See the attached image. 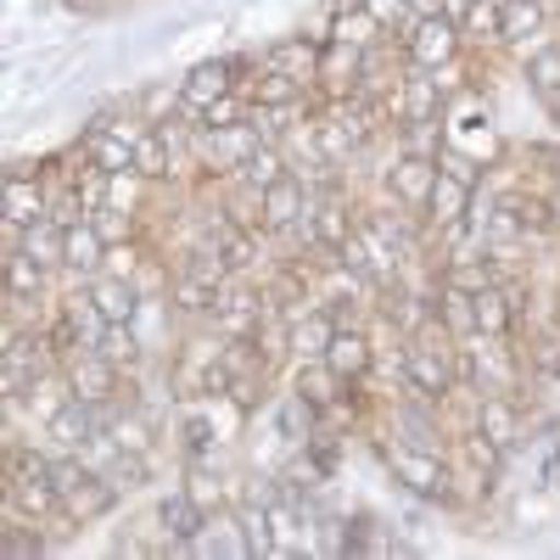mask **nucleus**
<instances>
[{
  "mask_svg": "<svg viewBox=\"0 0 560 560\" xmlns=\"http://www.w3.org/2000/svg\"><path fill=\"white\" fill-rule=\"evenodd\" d=\"M376 454H382V465H387V477H393L409 499L448 504V493H454V465H448V454L415 448V443H404V438H393V432H382V427H376Z\"/></svg>",
  "mask_w": 560,
  "mask_h": 560,
  "instance_id": "f257e3e1",
  "label": "nucleus"
},
{
  "mask_svg": "<svg viewBox=\"0 0 560 560\" xmlns=\"http://www.w3.org/2000/svg\"><path fill=\"white\" fill-rule=\"evenodd\" d=\"M522 370H527V353L516 348V337H488V331L459 337V382L465 387L522 393Z\"/></svg>",
  "mask_w": 560,
  "mask_h": 560,
  "instance_id": "f03ea898",
  "label": "nucleus"
},
{
  "mask_svg": "<svg viewBox=\"0 0 560 560\" xmlns=\"http://www.w3.org/2000/svg\"><path fill=\"white\" fill-rule=\"evenodd\" d=\"M398 51H404L409 68L438 73V68H448V62L465 57V34H459V23H454L448 12H438V18H415V23L398 34Z\"/></svg>",
  "mask_w": 560,
  "mask_h": 560,
  "instance_id": "7ed1b4c3",
  "label": "nucleus"
},
{
  "mask_svg": "<svg viewBox=\"0 0 560 560\" xmlns=\"http://www.w3.org/2000/svg\"><path fill=\"white\" fill-rule=\"evenodd\" d=\"M219 348H224V337L213 331H191L179 342V353H174V364H168V393L179 398V404H191V398H208V376H213V364H219Z\"/></svg>",
  "mask_w": 560,
  "mask_h": 560,
  "instance_id": "20e7f679",
  "label": "nucleus"
},
{
  "mask_svg": "<svg viewBox=\"0 0 560 560\" xmlns=\"http://www.w3.org/2000/svg\"><path fill=\"white\" fill-rule=\"evenodd\" d=\"M247 62L253 57H208L197 68H185V79H179V118L202 124V107L219 102V96H230V90H236V73Z\"/></svg>",
  "mask_w": 560,
  "mask_h": 560,
  "instance_id": "39448f33",
  "label": "nucleus"
},
{
  "mask_svg": "<svg viewBox=\"0 0 560 560\" xmlns=\"http://www.w3.org/2000/svg\"><path fill=\"white\" fill-rule=\"evenodd\" d=\"M387 113H393V129L398 124H443L448 118V96L438 90V73L404 62V84H398V96L387 102Z\"/></svg>",
  "mask_w": 560,
  "mask_h": 560,
  "instance_id": "423d86ee",
  "label": "nucleus"
},
{
  "mask_svg": "<svg viewBox=\"0 0 560 560\" xmlns=\"http://www.w3.org/2000/svg\"><path fill=\"white\" fill-rule=\"evenodd\" d=\"M382 185L393 191V202H398V208H409V213H427V202H432V185H438V158L393 152V163H387Z\"/></svg>",
  "mask_w": 560,
  "mask_h": 560,
  "instance_id": "0eeeda50",
  "label": "nucleus"
},
{
  "mask_svg": "<svg viewBox=\"0 0 560 560\" xmlns=\"http://www.w3.org/2000/svg\"><path fill=\"white\" fill-rule=\"evenodd\" d=\"M185 555H224V560H253V544H247V522H242V510L236 504H219V510H208V522H202V533L185 544Z\"/></svg>",
  "mask_w": 560,
  "mask_h": 560,
  "instance_id": "6e6552de",
  "label": "nucleus"
},
{
  "mask_svg": "<svg viewBox=\"0 0 560 560\" xmlns=\"http://www.w3.org/2000/svg\"><path fill=\"white\" fill-rule=\"evenodd\" d=\"M325 364H331L348 387H364L370 370H376V342H370L364 325H337L331 348H325Z\"/></svg>",
  "mask_w": 560,
  "mask_h": 560,
  "instance_id": "1a4fd4ad",
  "label": "nucleus"
},
{
  "mask_svg": "<svg viewBox=\"0 0 560 560\" xmlns=\"http://www.w3.org/2000/svg\"><path fill=\"white\" fill-rule=\"evenodd\" d=\"M319 51H325V34H287V39H275L269 51H258V68H275V73H292V79L314 84Z\"/></svg>",
  "mask_w": 560,
  "mask_h": 560,
  "instance_id": "9d476101",
  "label": "nucleus"
},
{
  "mask_svg": "<svg viewBox=\"0 0 560 560\" xmlns=\"http://www.w3.org/2000/svg\"><path fill=\"white\" fill-rule=\"evenodd\" d=\"M359 73H364V51L359 45H348V39H325V51H319V90L331 102H342V96H353L359 90Z\"/></svg>",
  "mask_w": 560,
  "mask_h": 560,
  "instance_id": "9b49d317",
  "label": "nucleus"
},
{
  "mask_svg": "<svg viewBox=\"0 0 560 560\" xmlns=\"http://www.w3.org/2000/svg\"><path fill=\"white\" fill-rule=\"evenodd\" d=\"M45 213H51V197H45L39 163H12V168H7V219L39 224Z\"/></svg>",
  "mask_w": 560,
  "mask_h": 560,
  "instance_id": "f8f14e48",
  "label": "nucleus"
},
{
  "mask_svg": "<svg viewBox=\"0 0 560 560\" xmlns=\"http://www.w3.org/2000/svg\"><path fill=\"white\" fill-rule=\"evenodd\" d=\"M477 432H482L488 443H499L504 454H516V448H522V398H516V393H482Z\"/></svg>",
  "mask_w": 560,
  "mask_h": 560,
  "instance_id": "ddd939ff",
  "label": "nucleus"
},
{
  "mask_svg": "<svg viewBox=\"0 0 560 560\" xmlns=\"http://www.w3.org/2000/svg\"><path fill=\"white\" fill-rule=\"evenodd\" d=\"M158 522H163V533H168V555H185V544L202 533L208 510L185 493V488H168V493L158 499Z\"/></svg>",
  "mask_w": 560,
  "mask_h": 560,
  "instance_id": "4468645a",
  "label": "nucleus"
},
{
  "mask_svg": "<svg viewBox=\"0 0 560 560\" xmlns=\"http://www.w3.org/2000/svg\"><path fill=\"white\" fill-rule=\"evenodd\" d=\"M471 191L477 185L471 179H459V174H448V168H438V185H432V202H427V230L438 236V230H448V224H465V208H471Z\"/></svg>",
  "mask_w": 560,
  "mask_h": 560,
  "instance_id": "2eb2a0df",
  "label": "nucleus"
},
{
  "mask_svg": "<svg viewBox=\"0 0 560 560\" xmlns=\"http://www.w3.org/2000/svg\"><path fill=\"white\" fill-rule=\"evenodd\" d=\"M73 404V387H68V370H45V376L23 393V409H28V432H45L51 420Z\"/></svg>",
  "mask_w": 560,
  "mask_h": 560,
  "instance_id": "dca6fc26",
  "label": "nucleus"
},
{
  "mask_svg": "<svg viewBox=\"0 0 560 560\" xmlns=\"http://www.w3.org/2000/svg\"><path fill=\"white\" fill-rule=\"evenodd\" d=\"M287 387H292V393H303L314 409H325L331 398H342V393H348V382H342L325 359H298V364L287 370Z\"/></svg>",
  "mask_w": 560,
  "mask_h": 560,
  "instance_id": "f3484780",
  "label": "nucleus"
},
{
  "mask_svg": "<svg viewBox=\"0 0 560 560\" xmlns=\"http://www.w3.org/2000/svg\"><path fill=\"white\" fill-rule=\"evenodd\" d=\"M79 147H84V158L96 163V168H107V174H124V168H135V140H124V135H113L107 124H96L90 118V129L79 135Z\"/></svg>",
  "mask_w": 560,
  "mask_h": 560,
  "instance_id": "a211bd4d",
  "label": "nucleus"
},
{
  "mask_svg": "<svg viewBox=\"0 0 560 560\" xmlns=\"http://www.w3.org/2000/svg\"><path fill=\"white\" fill-rule=\"evenodd\" d=\"M459 34L471 51H499L504 45V0H471L459 18Z\"/></svg>",
  "mask_w": 560,
  "mask_h": 560,
  "instance_id": "6ab92c4d",
  "label": "nucleus"
},
{
  "mask_svg": "<svg viewBox=\"0 0 560 560\" xmlns=\"http://www.w3.org/2000/svg\"><path fill=\"white\" fill-rule=\"evenodd\" d=\"M549 23V7L544 0H504V51H538V34Z\"/></svg>",
  "mask_w": 560,
  "mask_h": 560,
  "instance_id": "aec40b11",
  "label": "nucleus"
},
{
  "mask_svg": "<svg viewBox=\"0 0 560 560\" xmlns=\"http://www.w3.org/2000/svg\"><path fill=\"white\" fill-rule=\"evenodd\" d=\"M84 292L102 303V314L113 319V325H135V314H140V298L135 292V280H118V275H96V280H84Z\"/></svg>",
  "mask_w": 560,
  "mask_h": 560,
  "instance_id": "412c9836",
  "label": "nucleus"
},
{
  "mask_svg": "<svg viewBox=\"0 0 560 560\" xmlns=\"http://www.w3.org/2000/svg\"><path fill=\"white\" fill-rule=\"evenodd\" d=\"M135 174H147L152 185H163V179H185V168H179V158H174V147L163 140L158 124L135 140Z\"/></svg>",
  "mask_w": 560,
  "mask_h": 560,
  "instance_id": "4be33fe9",
  "label": "nucleus"
},
{
  "mask_svg": "<svg viewBox=\"0 0 560 560\" xmlns=\"http://www.w3.org/2000/svg\"><path fill=\"white\" fill-rule=\"evenodd\" d=\"M325 39H348V45H359V51H376V45L387 39V28L364 7H337L331 23H325Z\"/></svg>",
  "mask_w": 560,
  "mask_h": 560,
  "instance_id": "5701e85b",
  "label": "nucleus"
},
{
  "mask_svg": "<svg viewBox=\"0 0 560 560\" xmlns=\"http://www.w3.org/2000/svg\"><path fill=\"white\" fill-rule=\"evenodd\" d=\"M314 84L292 79V73H275V68H253V107H303Z\"/></svg>",
  "mask_w": 560,
  "mask_h": 560,
  "instance_id": "b1692460",
  "label": "nucleus"
},
{
  "mask_svg": "<svg viewBox=\"0 0 560 560\" xmlns=\"http://www.w3.org/2000/svg\"><path fill=\"white\" fill-rule=\"evenodd\" d=\"M438 319H443V331L459 342V337H471L477 331V292H459L443 280V292H438Z\"/></svg>",
  "mask_w": 560,
  "mask_h": 560,
  "instance_id": "393cba45",
  "label": "nucleus"
},
{
  "mask_svg": "<svg viewBox=\"0 0 560 560\" xmlns=\"http://www.w3.org/2000/svg\"><path fill=\"white\" fill-rule=\"evenodd\" d=\"M236 174H242L247 185H258V191H269L275 179H287V174H292V163H287V152H280L275 140H269V147H258V152H253V158H247Z\"/></svg>",
  "mask_w": 560,
  "mask_h": 560,
  "instance_id": "a878e982",
  "label": "nucleus"
},
{
  "mask_svg": "<svg viewBox=\"0 0 560 560\" xmlns=\"http://www.w3.org/2000/svg\"><path fill=\"white\" fill-rule=\"evenodd\" d=\"M90 224H96L102 230V242L113 247V242H135L140 236V213H129V208H96V213H90Z\"/></svg>",
  "mask_w": 560,
  "mask_h": 560,
  "instance_id": "bb28decb",
  "label": "nucleus"
},
{
  "mask_svg": "<svg viewBox=\"0 0 560 560\" xmlns=\"http://www.w3.org/2000/svg\"><path fill=\"white\" fill-rule=\"evenodd\" d=\"M247 118H253V96H242V90H230V96H219V102H208V107H202V124H208V129L247 124Z\"/></svg>",
  "mask_w": 560,
  "mask_h": 560,
  "instance_id": "cd10ccee",
  "label": "nucleus"
},
{
  "mask_svg": "<svg viewBox=\"0 0 560 560\" xmlns=\"http://www.w3.org/2000/svg\"><path fill=\"white\" fill-rule=\"evenodd\" d=\"M135 107L147 113L152 124L174 118V113H179V79H174V84H147V90H140V96H135Z\"/></svg>",
  "mask_w": 560,
  "mask_h": 560,
  "instance_id": "c85d7f7f",
  "label": "nucleus"
},
{
  "mask_svg": "<svg viewBox=\"0 0 560 560\" xmlns=\"http://www.w3.org/2000/svg\"><path fill=\"white\" fill-rule=\"evenodd\" d=\"M140 258H147V242H113L107 247V264H102V275H118V280H135V269H140Z\"/></svg>",
  "mask_w": 560,
  "mask_h": 560,
  "instance_id": "c756f323",
  "label": "nucleus"
},
{
  "mask_svg": "<svg viewBox=\"0 0 560 560\" xmlns=\"http://www.w3.org/2000/svg\"><path fill=\"white\" fill-rule=\"evenodd\" d=\"M359 7H364L370 18H376L382 28H393L387 39H398V34H404V28L415 23V12H409V0H359Z\"/></svg>",
  "mask_w": 560,
  "mask_h": 560,
  "instance_id": "7c9ffc66",
  "label": "nucleus"
},
{
  "mask_svg": "<svg viewBox=\"0 0 560 560\" xmlns=\"http://www.w3.org/2000/svg\"><path fill=\"white\" fill-rule=\"evenodd\" d=\"M107 191H113V174L96 168V163H84V168H79V197H84V208H90V213L107 208Z\"/></svg>",
  "mask_w": 560,
  "mask_h": 560,
  "instance_id": "2f4dec72",
  "label": "nucleus"
},
{
  "mask_svg": "<svg viewBox=\"0 0 560 560\" xmlns=\"http://www.w3.org/2000/svg\"><path fill=\"white\" fill-rule=\"evenodd\" d=\"M538 488H560V443L544 454V465H538Z\"/></svg>",
  "mask_w": 560,
  "mask_h": 560,
  "instance_id": "473e14b6",
  "label": "nucleus"
},
{
  "mask_svg": "<svg viewBox=\"0 0 560 560\" xmlns=\"http://www.w3.org/2000/svg\"><path fill=\"white\" fill-rule=\"evenodd\" d=\"M325 7H331V12H337V7H359V0H325Z\"/></svg>",
  "mask_w": 560,
  "mask_h": 560,
  "instance_id": "72a5a7b5",
  "label": "nucleus"
}]
</instances>
